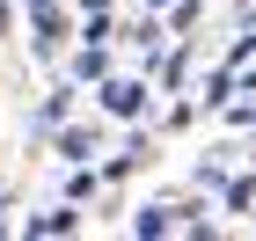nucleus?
Returning a JSON list of instances; mask_svg holds the SVG:
<instances>
[{"label": "nucleus", "mask_w": 256, "mask_h": 241, "mask_svg": "<svg viewBox=\"0 0 256 241\" xmlns=\"http://www.w3.org/2000/svg\"><path fill=\"white\" fill-rule=\"evenodd\" d=\"M154 80H139V73H110V80H96V102H102V117H124V124H139V117H154Z\"/></svg>", "instance_id": "1"}, {"label": "nucleus", "mask_w": 256, "mask_h": 241, "mask_svg": "<svg viewBox=\"0 0 256 241\" xmlns=\"http://www.w3.org/2000/svg\"><path fill=\"white\" fill-rule=\"evenodd\" d=\"M59 44H66V7H59V0H30V51L52 59Z\"/></svg>", "instance_id": "2"}, {"label": "nucleus", "mask_w": 256, "mask_h": 241, "mask_svg": "<svg viewBox=\"0 0 256 241\" xmlns=\"http://www.w3.org/2000/svg\"><path fill=\"white\" fill-rule=\"evenodd\" d=\"M66 73H74V88H96V80H110V44H88V37H80V51L66 59Z\"/></svg>", "instance_id": "3"}, {"label": "nucleus", "mask_w": 256, "mask_h": 241, "mask_svg": "<svg viewBox=\"0 0 256 241\" xmlns=\"http://www.w3.org/2000/svg\"><path fill=\"white\" fill-rule=\"evenodd\" d=\"M198 95H205V110H227V102L242 95V66H234V59H220L212 73H205V88H198Z\"/></svg>", "instance_id": "4"}, {"label": "nucleus", "mask_w": 256, "mask_h": 241, "mask_svg": "<svg viewBox=\"0 0 256 241\" xmlns=\"http://www.w3.org/2000/svg\"><path fill=\"white\" fill-rule=\"evenodd\" d=\"M96 154H102L96 124H59V161H96Z\"/></svg>", "instance_id": "5"}, {"label": "nucleus", "mask_w": 256, "mask_h": 241, "mask_svg": "<svg viewBox=\"0 0 256 241\" xmlns=\"http://www.w3.org/2000/svg\"><path fill=\"white\" fill-rule=\"evenodd\" d=\"M22 234H80V205L66 198L59 212H30V220H22Z\"/></svg>", "instance_id": "6"}, {"label": "nucleus", "mask_w": 256, "mask_h": 241, "mask_svg": "<svg viewBox=\"0 0 256 241\" xmlns=\"http://www.w3.org/2000/svg\"><path fill=\"white\" fill-rule=\"evenodd\" d=\"M66 117H74V80H66V88H52V95L37 102V117H30V124H37V132H59Z\"/></svg>", "instance_id": "7"}, {"label": "nucleus", "mask_w": 256, "mask_h": 241, "mask_svg": "<svg viewBox=\"0 0 256 241\" xmlns=\"http://www.w3.org/2000/svg\"><path fill=\"white\" fill-rule=\"evenodd\" d=\"M124 44H139V51H146V59H154L161 44H168V29H161V22H154V15H139V22H132V29H124Z\"/></svg>", "instance_id": "8"}, {"label": "nucleus", "mask_w": 256, "mask_h": 241, "mask_svg": "<svg viewBox=\"0 0 256 241\" xmlns=\"http://www.w3.org/2000/svg\"><path fill=\"white\" fill-rule=\"evenodd\" d=\"M168 227H176L168 205H139V212H132V234H139V241H146V234H168Z\"/></svg>", "instance_id": "9"}, {"label": "nucleus", "mask_w": 256, "mask_h": 241, "mask_svg": "<svg viewBox=\"0 0 256 241\" xmlns=\"http://www.w3.org/2000/svg\"><path fill=\"white\" fill-rule=\"evenodd\" d=\"M220 198H227V212H249V205H256V176H227Z\"/></svg>", "instance_id": "10"}, {"label": "nucleus", "mask_w": 256, "mask_h": 241, "mask_svg": "<svg viewBox=\"0 0 256 241\" xmlns=\"http://www.w3.org/2000/svg\"><path fill=\"white\" fill-rule=\"evenodd\" d=\"M183 73H190V51L176 44V51L161 59V95H176V88H183Z\"/></svg>", "instance_id": "11"}, {"label": "nucleus", "mask_w": 256, "mask_h": 241, "mask_svg": "<svg viewBox=\"0 0 256 241\" xmlns=\"http://www.w3.org/2000/svg\"><path fill=\"white\" fill-rule=\"evenodd\" d=\"M80 37H88V44H110V37H118V22H110V7H96V15H80Z\"/></svg>", "instance_id": "12"}, {"label": "nucleus", "mask_w": 256, "mask_h": 241, "mask_svg": "<svg viewBox=\"0 0 256 241\" xmlns=\"http://www.w3.org/2000/svg\"><path fill=\"white\" fill-rule=\"evenodd\" d=\"M227 59H234V66H249V59H256V29H242V37L227 44Z\"/></svg>", "instance_id": "13"}, {"label": "nucleus", "mask_w": 256, "mask_h": 241, "mask_svg": "<svg viewBox=\"0 0 256 241\" xmlns=\"http://www.w3.org/2000/svg\"><path fill=\"white\" fill-rule=\"evenodd\" d=\"M8 29H15V0H0V37H8Z\"/></svg>", "instance_id": "14"}, {"label": "nucleus", "mask_w": 256, "mask_h": 241, "mask_svg": "<svg viewBox=\"0 0 256 241\" xmlns=\"http://www.w3.org/2000/svg\"><path fill=\"white\" fill-rule=\"evenodd\" d=\"M242 95H256V66H242Z\"/></svg>", "instance_id": "15"}, {"label": "nucleus", "mask_w": 256, "mask_h": 241, "mask_svg": "<svg viewBox=\"0 0 256 241\" xmlns=\"http://www.w3.org/2000/svg\"><path fill=\"white\" fill-rule=\"evenodd\" d=\"M74 7H80V15H96V7H110V0H74Z\"/></svg>", "instance_id": "16"}, {"label": "nucleus", "mask_w": 256, "mask_h": 241, "mask_svg": "<svg viewBox=\"0 0 256 241\" xmlns=\"http://www.w3.org/2000/svg\"><path fill=\"white\" fill-rule=\"evenodd\" d=\"M0 205H8V190H0ZM0 234H8V220H0Z\"/></svg>", "instance_id": "17"}, {"label": "nucleus", "mask_w": 256, "mask_h": 241, "mask_svg": "<svg viewBox=\"0 0 256 241\" xmlns=\"http://www.w3.org/2000/svg\"><path fill=\"white\" fill-rule=\"evenodd\" d=\"M146 7H168V0H146Z\"/></svg>", "instance_id": "18"}]
</instances>
